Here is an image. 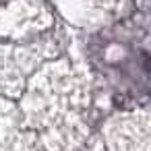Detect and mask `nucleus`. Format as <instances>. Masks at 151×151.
<instances>
[{
    "label": "nucleus",
    "mask_w": 151,
    "mask_h": 151,
    "mask_svg": "<svg viewBox=\"0 0 151 151\" xmlns=\"http://www.w3.org/2000/svg\"><path fill=\"white\" fill-rule=\"evenodd\" d=\"M6 4V0H0V6H4Z\"/></svg>",
    "instance_id": "nucleus-1"
}]
</instances>
